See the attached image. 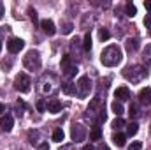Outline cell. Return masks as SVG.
I'll return each mask as SVG.
<instances>
[{"mask_svg": "<svg viewBox=\"0 0 151 150\" xmlns=\"http://www.w3.org/2000/svg\"><path fill=\"white\" fill-rule=\"evenodd\" d=\"M90 140H91V141H99V140H102V129H100L99 125H95V127L90 131Z\"/></svg>", "mask_w": 151, "mask_h": 150, "instance_id": "cell-15", "label": "cell"}, {"mask_svg": "<svg viewBox=\"0 0 151 150\" xmlns=\"http://www.w3.org/2000/svg\"><path fill=\"white\" fill-rule=\"evenodd\" d=\"M60 110H62V103L58 99H51L47 103V111L49 113H60Z\"/></svg>", "mask_w": 151, "mask_h": 150, "instance_id": "cell-12", "label": "cell"}, {"mask_svg": "<svg viewBox=\"0 0 151 150\" xmlns=\"http://www.w3.org/2000/svg\"><path fill=\"white\" fill-rule=\"evenodd\" d=\"M139 103L141 104H146V106L151 104V88L150 87H146V88H142L139 92Z\"/></svg>", "mask_w": 151, "mask_h": 150, "instance_id": "cell-10", "label": "cell"}, {"mask_svg": "<svg viewBox=\"0 0 151 150\" xmlns=\"http://www.w3.org/2000/svg\"><path fill=\"white\" fill-rule=\"evenodd\" d=\"M123 76L132 83H139V81H142L146 78V69L142 66H130V67H127L123 71Z\"/></svg>", "mask_w": 151, "mask_h": 150, "instance_id": "cell-2", "label": "cell"}, {"mask_svg": "<svg viewBox=\"0 0 151 150\" xmlns=\"http://www.w3.org/2000/svg\"><path fill=\"white\" fill-rule=\"evenodd\" d=\"M40 28H42L47 36H55V34H56V27H55V23H53L51 20H42V21H40Z\"/></svg>", "mask_w": 151, "mask_h": 150, "instance_id": "cell-9", "label": "cell"}, {"mask_svg": "<svg viewBox=\"0 0 151 150\" xmlns=\"http://www.w3.org/2000/svg\"><path fill=\"white\" fill-rule=\"evenodd\" d=\"M125 46H127V50H128V51H135V50L139 48V42H137V39H127Z\"/></svg>", "mask_w": 151, "mask_h": 150, "instance_id": "cell-20", "label": "cell"}, {"mask_svg": "<svg viewBox=\"0 0 151 150\" xmlns=\"http://www.w3.org/2000/svg\"><path fill=\"white\" fill-rule=\"evenodd\" d=\"M144 7H146V9L151 12V0H146V2H144Z\"/></svg>", "mask_w": 151, "mask_h": 150, "instance_id": "cell-36", "label": "cell"}, {"mask_svg": "<svg viewBox=\"0 0 151 150\" xmlns=\"http://www.w3.org/2000/svg\"><path fill=\"white\" fill-rule=\"evenodd\" d=\"M111 110L116 113V117H121V115H123V111H125V110H123V104H121L119 101H114L113 104H111Z\"/></svg>", "mask_w": 151, "mask_h": 150, "instance_id": "cell-19", "label": "cell"}, {"mask_svg": "<svg viewBox=\"0 0 151 150\" xmlns=\"http://www.w3.org/2000/svg\"><path fill=\"white\" fill-rule=\"evenodd\" d=\"M76 88H77V95H79L81 99L88 97V95H90V90H91V81H90V78H88V76H81L79 81L76 83Z\"/></svg>", "mask_w": 151, "mask_h": 150, "instance_id": "cell-5", "label": "cell"}, {"mask_svg": "<svg viewBox=\"0 0 151 150\" xmlns=\"http://www.w3.org/2000/svg\"><path fill=\"white\" fill-rule=\"evenodd\" d=\"M0 50H2V41H0Z\"/></svg>", "mask_w": 151, "mask_h": 150, "instance_id": "cell-41", "label": "cell"}, {"mask_svg": "<svg viewBox=\"0 0 151 150\" xmlns=\"http://www.w3.org/2000/svg\"><path fill=\"white\" fill-rule=\"evenodd\" d=\"M81 150H95V147H93V145H84Z\"/></svg>", "mask_w": 151, "mask_h": 150, "instance_id": "cell-37", "label": "cell"}, {"mask_svg": "<svg viewBox=\"0 0 151 150\" xmlns=\"http://www.w3.org/2000/svg\"><path fill=\"white\" fill-rule=\"evenodd\" d=\"M83 48H84V51H90L91 50V36H90V32L83 39Z\"/></svg>", "mask_w": 151, "mask_h": 150, "instance_id": "cell-23", "label": "cell"}, {"mask_svg": "<svg viewBox=\"0 0 151 150\" xmlns=\"http://www.w3.org/2000/svg\"><path fill=\"white\" fill-rule=\"evenodd\" d=\"M23 66H25L28 71H37V69H40L42 60H40L39 51H35V50H30V51L25 55V58H23Z\"/></svg>", "mask_w": 151, "mask_h": 150, "instance_id": "cell-3", "label": "cell"}, {"mask_svg": "<svg viewBox=\"0 0 151 150\" xmlns=\"http://www.w3.org/2000/svg\"><path fill=\"white\" fill-rule=\"evenodd\" d=\"M23 46H25V41L19 39V37H11L9 42H7V50H9L11 53H19V51L23 50Z\"/></svg>", "mask_w": 151, "mask_h": 150, "instance_id": "cell-7", "label": "cell"}, {"mask_svg": "<svg viewBox=\"0 0 151 150\" xmlns=\"http://www.w3.org/2000/svg\"><path fill=\"white\" fill-rule=\"evenodd\" d=\"M72 28H74L72 23H63V27H62V34H70Z\"/></svg>", "mask_w": 151, "mask_h": 150, "instance_id": "cell-27", "label": "cell"}, {"mask_svg": "<svg viewBox=\"0 0 151 150\" xmlns=\"http://www.w3.org/2000/svg\"><path fill=\"white\" fill-rule=\"evenodd\" d=\"M142 60H144L146 66H150L151 64V44H146V50H144V57H142Z\"/></svg>", "mask_w": 151, "mask_h": 150, "instance_id": "cell-21", "label": "cell"}, {"mask_svg": "<svg viewBox=\"0 0 151 150\" xmlns=\"http://www.w3.org/2000/svg\"><path fill=\"white\" fill-rule=\"evenodd\" d=\"M70 136H72V141H76V143H79V141H84V138H86V129H84L81 124H76L74 127H72V133H70Z\"/></svg>", "mask_w": 151, "mask_h": 150, "instance_id": "cell-6", "label": "cell"}, {"mask_svg": "<svg viewBox=\"0 0 151 150\" xmlns=\"http://www.w3.org/2000/svg\"><path fill=\"white\" fill-rule=\"evenodd\" d=\"M62 90H63V94H65V95H74V94H77V88H76V83H72V81H69V83H65V85L62 87Z\"/></svg>", "mask_w": 151, "mask_h": 150, "instance_id": "cell-14", "label": "cell"}, {"mask_svg": "<svg viewBox=\"0 0 151 150\" xmlns=\"http://www.w3.org/2000/svg\"><path fill=\"white\" fill-rule=\"evenodd\" d=\"M37 110H39V111H44V110H47V104H46L42 99H39V101H37Z\"/></svg>", "mask_w": 151, "mask_h": 150, "instance_id": "cell-31", "label": "cell"}, {"mask_svg": "<svg viewBox=\"0 0 151 150\" xmlns=\"http://www.w3.org/2000/svg\"><path fill=\"white\" fill-rule=\"evenodd\" d=\"M0 127H2L5 133L12 131V127H14V118H12V115H2V117H0Z\"/></svg>", "mask_w": 151, "mask_h": 150, "instance_id": "cell-8", "label": "cell"}, {"mask_svg": "<svg viewBox=\"0 0 151 150\" xmlns=\"http://www.w3.org/2000/svg\"><path fill=\"white\" fill-rule=\"evenodd\" d=\"M113 141H114L116 147H125V143H127V136L121 134V133H114L113 134Z\"/></svg>", "mask_w": 151, "mask_h": 150, "instance_id": "cell-13", "label": "cell"}, {"mask_svg": "<svg viewBox=\"0 0 151 150\" xmlns=\"http://www.w3.org/2000/svg\"><path fill=\"white\" fill-rule=\"evenodd\" d=\"M114 97H116L119 103H121V101H128V99H130V90H128L127 87H119V88H116Z\"/></svg>", "mask_w": 151, "mask_h": 150, "instance_id": "cell-11", "label": "cell"}, {"mask_svg": "<svg viewBox=\"0 0 151 150\" xmlns=\"http://www.w3.org/2000/svg\"><path fill=\"white\" fill-rule=\"evenodd\" d=\"M30 85H32V81H30V78L25 74V73H19V74L14 78V88L18 92H21V94L30 92Z\"/></svg>", "mask_w": 151, "mask_h": 150, "instance_id": "cell-4", "label": "cell"}, {"mask_svg": "<svg viewBox=\"0 0 151 150\" xmlns=\"http://www.w3.org/2000/svg\"><path fill=\"white\" fill-rule=\"evenodd\" d=\"M144 25H146V28H151V12L150 14H146V18H144Z\"/></svg>", "mask_w": 151, "mask_h": 150, "instance_id": "cell-33", "label": "cell"}, {"mask_svg": "<svg viewBox=\"0 0 151 150\" xmlns=\"http://www.w3.org/2000/svg\"><path fill=\"white\" fill-rule=\"evenodd\" d=\"M69 66H70V55H65L62 58V69H67Z\"/></svg>", "mask_w": 151, "mask_h": 150, "instance_id": "cell-28", "label": "cell"}, {"mask_svg": "<svg viewBox=\"0 0 151 150\" xmlns=\"http://www.w3.org/2000/svg\"><path fill=\"white\" fill-rule=\"evenodd\" d=\"M141 149H142V143L141 141H132V145H130L128 150H141Z\"/></svg>", "mask_w": 151, "mask_h": 150, "instance_id": "cell-32", "label": "cell"}, {"mask_svg": "<svg viewBox=\"0 0 151 150\" xmlns=\"http://www.w3.org/2000/svg\"><path fill=\"white\" fill-rule=\"evenodd\" d=\"M121 60H123V53H121L119 46H116V44L107 46L100 55V62L106 67H116L118 64H121Z\"/></svg>", "mask_w": 151, "mask_h": 150, "instance_id": "cell-1", "label": "cell"}, {"mask_svg": "<svg viewBox=\"0 0 151 150\" xmlns=\"http://www.w3.org/2000/svg\"><path fill=\"white\" fill-rule=\"evenodd\" d=\"M4 14H5V7H4V4L0 2V20L4 18Z\"/></svg>", "mask_w": 151, "mask_h": 150, "instance_id": "cell-35", "label": "cell"}, {"mask_svg": "<svg viewBox=\"0 0 151 150\" xmlns=\"http://www.w3.org/2000/svg\"><path fill=\"white\" fill-rule=\"evenodd\" d=\"M137 131H139V124L137 122H130L127 125V136H135Z\"/></svg>", "mask_w": 151, "mask_h": 150, "instance_id": "cell-16", "label": "cell"}, {"mask_svg": "<svg viewBox=\"0 0 151 150\" xmlns=\"http://www.w3.org/2000/svg\"><path fill=\"white\" fill-rule=\"evenodd\" d=\"M125 125H127V124H125V120H123L121 117H116L113 120V124H111V127H113L114 131H119V129H123Z\"/></svg>", "mask_w": 151, "mask_h": 150, "instance_id": "cell-17", "label": "cell"}, {"mask_svg": "<svg viewBox=\"0 0 151 150\" xmlns=\"http://www.w3.org/2000/svg\"><path fill=\"white\" fill-rule=\"evenodd\" d=\"M37 136H39L37 131H35V133H34V131H30V133H28V140H30V143H32V145H34V143H37V141H35V140H37Z\"/></svg>", "mask_w": 151, "mask_h": 150, "instance_id": "cell-30", "label": "cell"}, {"mask_svg": "<svg viewBox=\"0 0 151 150\" xmlns=\"http://www.w3.org/2000/svg\"><path fill=\"white\" fill-rule=\"evenodd\" d=\"M99 150H109V147H107V145H104V143H102V145H100V147H99Z\"/></svg>", "mask_w": 151, "mask_h": 150, "instance_id": "cell-38", "label": "cell"}, {"mask_svg": "<svg viewBox=\"0 0 151 150\" xmlns=\"http://www.w3.org/2000/svg\"><path fill=\"white\" fill-rule=\"evenodd\" d=\"M130 117H134V118L139 117V108H137V104H132V106H130Z\"/></svg>", "mask_w": 151, "mask_h": 150, "instance_id": "cell-29", "label": "cell"}, {"mask_svg": "<svg viewBox=\"0 0 151 150\" xmlns=\"http://www.w3.org/2000/svg\"><path fill=\"white\" fill-rule=\"evenodd\" d=\"M99 37L102 39V41H107V39L111 37V34H109V30H107V28H100V32H99Z\"/></svg>", "mask_w": 151, "mask_h": 150, "instance_id": "cell-26", "label": "cell"}, {"mask_svg": "<svg viewBox=\"0 0 151 150\" xmlns=\"http://www.w3.org/2000/svg\"><path fill=\"white\" fill-rule=\"evenodd\" d=\"M28 14H30V20L34 21V25H37L39 18H37V12H35V9H34V7H28ZM39 25H40V23H39Z\"/></svg>", "mask_w": 151, "mask_h": 150, "instance_id": "cell-24", "label": "cell"}, {"mask_svg": "<svg viewBox=\"0 0 151 150\" xmlns=\"http://www.w3.org/2000/svg\"><path fill=\"white\" fill-rule=\"evenodd\" d=\"M125 12H127V16H128V18H134V16L137 14V7H135L132 2H128V4L125 5Z\"/></svg>", "mask_w": 151, "mask_h": 150, "instance_id": "cell-18", "label": "cell"}, {"mask_svg": "<svg viewBox=\"0 0 151 150\" xmlns=\"http://www.w3.org/2000/svg\"><path fill=\"white\" fill-rule=\"evenodd\" d=\"M4 110H5V108H4V104L0 103V113H4Z\"/></svg>", "mask_w": 151, "mask_h": 150, "instance_id": "cell-40", "label": "cell"}, {"mask_svg": "<svg viewBox=\"0 0 151 150\" xmlns=\"http://www.w3.org/2000/svg\"><path fill=\"white\" fill-rule=\"evenodd\" d=\"M76 73H77V67H76V66H69V67L65 69V76H67V78H72Z\"/></svg>", "mask_w": 151, "mask_h": 150, "instance_id": "cell-25", "label": "cell"}, {"mask_svg": "<svg viewBox=\"0 0 151 150\" xmlns=\"http://www.w3.org/2000/svg\"><path fill=\"white\" fill-rule=\"evenodd\" d=\"M63 138H65V133L62 131V129H55V133H53V141H63Z\"/></svg>", "mask_w": 151, "mask_h": 150, "instance_id": "cell-22", "label": "cell"}, {"mask_svg": "<svg viewBox=\"0 0 151 150\" xmlns=\"http://www.w3.org/2000/svg\"><path fill=\"white\" fill-rule=\"evenodd\" d=\"M37 150H49V145L44 141V143H39L37 145Z\"/></svg>", "mask_w": 151, "mask_h": 150, "instance_id": "cell-34", "label": "cell"}, {"mask_svg": "<svg viewBox=\"0 0 151 150\" xmlns=\"http://www.w3.org/2000/svg\"><path fill=\"white\" fill-rule=\"evenodd\" d=\"M60 150H72V145H67V147H63V149H60Z\"/></svg>", "mask_w": 151, "mask_h": 150, "instance_id": "cell-39", "label": "cell"}]
</instances>
